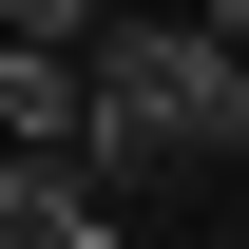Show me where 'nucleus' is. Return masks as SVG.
<instances>
[{
    "mask_svg": "<svg viewBox=\"0 0 249 249\" xmlns=\"http://www.w3.org/2000/svg\"><path fill=\"white\" fill-rule=\"evenodd\" d=\"M77 154L134 192H230L249 173V38L230 19H96L77 38Z\"/></svg>",
    "mask_w": 249,
    "mask_h": 249,
    "instance_id": "1",
    "label": "nucleus"
},
{
    "mask_svg": "<svg viewBox=\"0 0 249 249\" xmlns=\"http://www.w3.org/2000/svg\"><path fill=\"white\" fill-rule=\"evenodd\" d=\"M0 249H115V192L38 134H0Z\"/></svg>",
    "mask_w": 249,
    "mask_h": 249,
    "instance_id": "2",
    "label": "nucleus"
},
{
    "mask_svg": "<svg viewBox=\"0 0 249 249\" xmlns=\"http://www.w3.org/2000/svg\"><path fill=\"white\" fill-rule=\"evenodd\" d=\"M0 134L77 154V58H58V38H0Z\"/></svg>",
    "mask_w": 249,
    "mask_h": 249,
    "instance_id": "3",
    "label": "nucleus"
},
{
    "mask_svg": "<svg viewBox=\"0 0 249 249\" xmlns=\"http://www.w3.org/2000/svg\"><path fill=\"white\" fill-rule=\"evenodd\" d=\"M96 19H115V0H0V38H58V58H77Z\"/></svg>",
    "mask_w": 249,
    "mask_h": 249,
    "instance_id": "4",
    "label": "nucleus"
},
{
    "mask_svg": "<svg viewBox=\"0 0 249 249\" xmlns=\"http://www.w3.org/2000/svg\"><path fill=\"white\" fill-rule=\"evenodd\" d=\"M192 19H230V38H249V0H192Z\"/></svg>",
    "mask_w": 249,
    "mask_h": 249,
    "instance_id": "5",
    "label": "nucleus"
}]
</instances>
